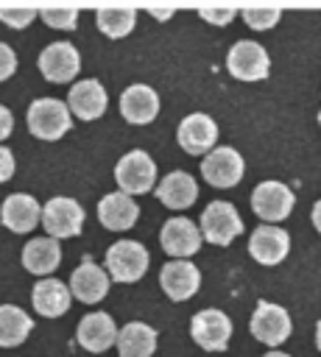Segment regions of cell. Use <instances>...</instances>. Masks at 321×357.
Listing matches in <instances>:
<instances>
[{
  "instance_id": "obj_20",
  "label": "cell",
  "mask_w": 321,
  "mask_h": 357,
  "mask_svg": "<svg viewBox=\"0 0 321 357\" xmlns=\"http://www.w3.org/2000/svg\"><path fill=\"white\" fill-rule=\"evenodd\" d=\"M75 337H78V343L87 351L100 354V351H106L117 340V326H114L112 315H106V312H89V315L81 318V324L75 329Z\"/></svg>"
},
{
  "instance_id": "obj_11",
  "label": "cell",
  "mask_w": 321,
  "mask_h": 357,
  "mask_svg": "<svg viewBox=\"0 0 321 357\" xmlns=\"http://www.w3.org/2000/svg\"><path fill=\"white\" fill-rule=\"evenodd\" d=\"M201 176L212 187H234L243 178V156L234 148H229V145L215 148V151H209L204 156Z\"/></svg>"
},
{
  "instance_id": "obj_29",
  "label": "cell",
  "mask_w": 321,
  "mask_h": 357,
  "mask_svg": "<svg viewBox=\"0 0 321 357\" xmlns=\"http://www.w3.org/2000/svg\"><path fill=\"white\" fill-rule=\"evenodd\" d=\"M282 17L279 8H243V20L248 28H257V31H265L271 25H276V20Z\"/></svg>"
},
{
  "instance_id": "obj_23",
  "label": "cell",
  "mask_w": 321,
  "mask_h": 357,
  "mask_svg": "<svg viewBox=\"0 0 321 357\" xmlns=\"http://www.w3.org/2000/svg\"><path fill=\"white\" fill-rule=\"evenodd\" d=\"M70 287L59 279H42L33 284V293H31V301H33V310L45 318H59L67 312L70 307Z\"/></svg>"
},
{
  "instance_id": "obj_36",
  "label": "cell",
  "mask_w": 321,
  "mask_h": 357,
  "mask_svg": "<svg viewBox=\"0 0 321 357\" xmlns=\"http://www.w3.org/2000/svg\"><path fill=\"white\" fill-rule=\"evenodd\" d=\"M151 11V17H156V20H167V17H173V8H148Z\"/></svg>"
},
{
  "instance_id": "obj_27",
  "label": "cell",
  "mask_w": 321,
  "mask_h": 357,
  "mask_svg": "<svg viewBox=\"0 0 321 357\" xmlns=\"http://www.w3.org/2000/svg\"><path fill=\"white\" fill-rule=\"evenodd\" d=\"M95 20H98V28L112 36V39H120L126 33L134 31V22H137V11L131 6H103L95 11Z\"/></svg>"
},
{
  "instance_id": "obj_31",
  "label": "cell",
  "mask_w": 321,
  "mask_h": 357,
  "mask_svg": "<svg viewBox=\"0 0 321 357\" xmlns=\"http://www.w3.org/2000/svg\"><path fill=\"white\" fill-rule=\"evenodd\" d=\"M14 70H17V56H14V50H11L6 42H0V81L11 78Z\"/></svg>"
},
{
  "instance_id": "obj_9",
  "label": "cell",
  "mask_w": 321,
  "mask_h": 357,
  "mask_svg": "<svg viewBox=\"0 0 321 357\" xmlns=\"http://www.w3.org/2000/svg\"><path fill=\"white\" fill-rule=\"evenodd\" d=\"M39 70L53 84H67L81 70V56L70 42H50L39 53Z\"/></svg>"
},
{
  "instance_id": "obj_24",
  "label": "cell",
  "mask_w": 321,
  "mask_h": 357,
  "mask_svg": "<svg viewBox=\"0 0 321 357\" xmlns=\"http://www.w3.org/2000/svg\"><path fill=\"white\" fill-rule=\"evenodd\" d=\"M61 262V245L53 237H33L25 248H22V268L42 276L56 271Z\"/></svg>"
},
{
  "instance_id": "obj_10",
  "label": "cell",
  "mask_w": 321,
  "mask_h": 357,
  "mask_svg": "<svg viewBox=\"0 0 321 357\" xmlns=\"http://www.w3.org/2000/svg\"><path fill=\"white\" fill-rule=\"evenodd\" d=\"M179 145L193 153V156H204L209 151H215V139H218V126L209 114L204 112H195V114H187L181 123H179V134H176Z\"/></svg>"
},
{
  "instance_id": "obj_18",
  "label": "cell",
  "mask_w": 321,
  "mask_h": 357,
  "mask_svg": "<svg viewBox=\"0 0 321 357\" xmlns=\"http://www.w3.org/2000/svg\"><path fill=\"white\" fill-rule=\"evenodd\" d=\"M106 290H109V276H106V271L103 268H98L89 257H84V262L73 271V276H70V293L78 298V301H84V304H95V301H100L103 296H106Z\"/></svg>"
},
{
  "instance_id": "obj_14",
  "label": "cell",
  "mask_w": 321,
  "mask_h": 357,
  "mask_svg": "<svg viewBox=\"0 0 321 357\" xmlns=\"http://www.w3.org/2000/svg\"><path fill=\"white\" fill-rule=\"evenodd\" d=\"M159 243L170 257L184 259V257H190L201 248V229L190 218H170L162 226Z\"/></svg>"
},
{
  "instance_id": "obj_17",
  "label": "cell",
  "mask_w": 321,
  "mask_h": 357,
  "mask_svg": "<svg viewBox=\"0 0 321 357\" xmlns=\"http://www.w3.org/2000/svg\"><path fill=\"white\" fill-rule=\"evenodd\" d=\"M120 112L128 123L145 126L159 114V95L148 84H131L120 95Z\"/></svg>"
},
{
  "instance_id": "obj_38",
  "label": "cell",
  "mask_w": 321,
  "mask_h": 357,
  "mask_svg": "<svg viewBox=\"0 0 321 357\" xmlns=\"http://www.w3.org/2000/svg\"><path fill=\"white\" fill-rule=\"evenodd\" d=\"M315 343H318V349H321V321H318V326H315Z\"/></svg>"
},
{
  "instance_id": "obj_39",
  "label": "cell",
  "mask_w": 321,
  "mask_h": 357,
  "mask_svg": "<svg viewBox=\"0 0 321 357\" xmlns=\"http://www.w3.org/2000/svg\"><path fill=\"white\" fill-rule=\"evenodd\" d=\"M318 123H321V112H318Z\"/></svg>"
},
{
  "instance_id": "obj_6",
  "label": "cell",
  "mask_w": 321,
  "mask_h": 357,
  "mask_svg": "<svg viewBox=\"0 0 321 357\" xmlns=\"http://www.w3.org/2000/svg\"><path fill=\"white\" fill-rule=\"evenodd\" d=\"M226 67L234 78L240 81H260L268 75L271 70V59L265 53V47L260 42H251V39H240L229 47V56H226Z\"/></svg>"
},
{
  "instance_id": "obj_21",
  "label": "cell",
  "mask_w": 321,
  "mask_h": 357,
  "mask_svg": "<svg viewBox=\"0 0 321 357\" xmlns=\"http://www.w3.org/2000/svg\"><path fill=\"white\" fill-rule=\"evenodd\" d=\"M98 218L106 229L112 231H123V229H131L140 218V206L131 195L126 192H109L100 198L98 204Z\"/></svg>"
},
{
  "instance_id": "obj_13",
  "label": "cell",
  "mask_w": 321,
  "mask_h": 357,
  "mask_svg": "<svg viewBox=\"0 0 321 357\" xmlns=\"http://www.w3.org/2000/svg\"><path fill=\"white\" fill-rule=\"evenodd\" d=\"M288 248H290V237L285 229L279 226H271V223H262L251 231L248 237V254L260 262V265H276L288 257Z\"/></svg>"
},
{
  "instance_id": "obj_12",
  "label": "cell",
  "mask_w": 321,
  "mask_h": 357,
  "mask_svg": "<svg viewBox=\"0 0 321 357\" xmlns=\"http://www.w3.org/2000/svg\"><path fill=\"white\" fill-rule=\"evenodd\" d=\"M251 206H254V212L262 220H268L274 226L276 220H282V218L290 215V209H293V192L282 181H262L251 192Z\"/></svg>"
},
{
  "instance_id": "obj_37",
  "label": "cell",
  "mask_w": 321,
  "mask_h": 357,
  "mask_svg": "<svg viewBox=\"0 0 321 357\" xmlns=\"http://www.w3.org/2000/svg\"><path fill=\"white\" fill-rule=\"evenodd\" d=\"M262 357H290V354H285V351H276V349H271L268 354H262Z\"/></svg>"
},
{
  "instance_id": "obj_34",
  "label": "cell",
  "mask_w": 321,
  "mask_h": 357,
  "mask_svg": "<svg viewBox=\"0 0 321 357\" xmlns=\"http://www.w3.org/2000/svg\"><path fill=\"white\" fill-rule=\"evenodd\" d=\"M11 128H14V114L0 103V142L11 134Z\"/></svg>"
},
{
  "instance_id": "obj_26",
  "label": "cell",
  "mask_w": 321,
  "mask_h": 357,
  "mask_svg": "<svg viewBox=\"0 0 321 357\" xmlns=\"http://www.w3.org/2000/svg\"><path fill=\"white\" fill-rule=\"evenodd\" d=\"M33 329V321L17 304H0V346H20Z\"/></svg>"
},
{
  "instance_id": "obj_3",
  "label": "cell",
  "mask_w": 321,
  "mask_h": 357,
  "mask_svg": "<svg viewBox=\"0 0 321 357\" xmlns=\"http://www.w3.org/2000/svg\"><path fill=\"white\" fill-rule=\"evenodd\" d=\"M148 251L137 240H117L106 251V268L114 282H137L148 271Z\"/></svg>"
},
{
  "instance_id": "obj_7",
  "label": "cell",
  "mask_w": 321,
  "mask_h": 357,
  "mask_svg": "<svg viewBox=\"0 0 321 357\" xmlns=\"http://www.w3.org/2000/svg\"><path fill=\"white\" fill-rule=\"evenodd\" d=\"M251 335L265 343V346H279L288 340L290 335V315L285 307L271 304V301H257V310L251 312V324H248Z\"/></svg>"
},
{
  "instance_id": "obj_5",
  "label": "cell",
  "mask_w": 321,
  "mask_h": 357,
  "mask_svg": "<svg viewBox=\"0 0 321 357\" xmlns=\"http://www.w3.org/2000/svg\"><path fill=\"white\" fill-rule=\"evenodd\" d=\"M42 226L47 229V237H75L84 226V206L67 195H56L42 206Z\"/></svg>"
},
{
  "instance_id": "obj_33",
  "label": "cell",
  "mask_w": 321,
  "mask_h": 357,
  "mask_svg": "<svg viewBox=\"0 0 321 357\" xmlns=\"http://www.w3.org/2000/svg\"><path fill=\"white\" fill-rule=\"evenodd\" d=\"M14 176V153L0 145V181H8Z\"/></svg>"
},
{
  "instance_id": "obj_28",
  "label": "cell",
  "mask_w": 321,
  "mask_h": 357,
  "mask_svg": "<svg viewBox=\"0 0 321 357\" xmlns=\"http://www.w3.org/2000/svg\"><path fill=\"white\" fill-rule=\"evenodd\" d=\"M39 17L50 25V28H61V31H73L78 11L70 6H50V8H39Z\"/></svg>"
},
{
  "instance_id": "obj_15",
  "label": "cell",
  "mask_w": 321,
  "mask_h": 357,
  "mask_svg": "<svg viewBox=\"0 0 321 357\" xmlns=\"http://www.w3.org/2000/svg\"><path fill=\"white\" fill-rule=\"evenodd\" d=\"M159 284L162 290L167 293V298L173 301H184L190 296H195L198 284H201V273L193 262L187 259H170L162 265V273H159Z\"/></svg>"
},
{
  "instance_id": "obj_32",
  "label": "cell",
  "mask_w": 321,
  "mask_h": 357,
  "mask_svg": "<svg viewBox=\"0 0 321 357\" xmlns=\"http://www.w3.org/2000/svg\"><path fill=\"white\" fill-rule=\"evenodd\" d=\"M207 22H212V25H226V22H232V17L237 14L234 8H201L198 11Z\"/></svg>"
},
{
  "instance_id": "obj_1",
  "label": "cell",
  "mask_w": 321,
  "mask_h": 357,
  "mask_svg": "<svg viewBox=\"0 0 321 357\" xmlns=\"http://www.w3.org/2000/svg\"><path fill=\"white\" fill-rule=\"evenodd\" d=\"M70 109L56 98H36L28 106V128L39 139H59L70 131Z\"/></svg>"
},
{
  "instance_id": "obj_4",
  "label": "cell",
  "mask_w": 321,
  "mask_h": 357,
  "mask_svg": "<svg viewBox=\"0 0 321 357\" xmlns=\"http://www.w3.org/2000/svg\"><path fill=\"white\" fill-rule=\"evenodd\" d=\"M114 181H117L120 192L142 195L156 181V165L145 151H128L114 167Z\"/></svg>"
},
{
  "instance_id": "obj_2",
  "label": "cell",
  "mask_w": 321,
  "mask_h": 357,
  "mask_svg": "<svg viewBox=\"0 0 321 357\" xmlns=\"http://www.w3.org/2000/svg\"><path fill=\"white\" fill-rule=\"evenodd\" d=\"M243 231V220L229 201H209L201 212V237L212 245H229Z\"/></svg>"
},
{
  "instance_id": "obj_25",
  "label": "cell",
  "mask_w": 321,
  "mask_h": 357,
  "mask_svg": "<svg viewBox=\"0 0 321 357\" xmlns=\"http://www.w3.org/2000/svg\"><path fill=\"white\" fill-rule=\"evenodd\" d=\"M154 349H156V332L142 321H131L117 332L120 357H151Z\"/></svg>"
},
{
  "instance_id": "obj_19",
  "label": "cell",
  "mask_w": 321,
  "mask_h": 357,
  "mask_svg": "<svg viewBox=\"0 0 321 357\" xmlns=\"http://www.w3.org/2000/svg\"><path fill=\"white\" fill-rule=\"evenodd\" d=\"M67 109L81 120H95L106 112V89L100 86V81L84 78V81L73 84V89L67 95Z\"/></svg>"
},
{
  "instance_id": "obj_8",
  "label": "cell",
  "mask_w": 321,
  "mask_h": 357,
  "mask_svg": "<svg viewBox=\"0 0 321 357\" xmlns=\"http://www.w3.org/2000/svg\"><path fill=\"white\" fill-rule=\"evenodd\" d=\"M190 335L201 349L221 351V349H226V343L232 337V321H229L226 312H221L215 307L212 310H201L190 321Z\"/></svg>"
},
{
  "instance_id": "obj_35",
  "label": "cell",
  "mask_w": 321,
  "mask_h": 357,
  "mask_svg": "<svg viewBox=\"0 0 321 357\" xmlns=\"http://www.w3.org/2000/svg\"><path fill=\"white\" fill-rule=\"evenodd\" d=\"M310 218H313V226L321 231V201H315V204H313V212H310Z\"/></svg>"
},
{
  "instance_id": "obj_22",
  "label": "cell",
  "mask_w": 321,
  "mask_h": 357,
  "mask_svg": "<svg viewBox=\"0 0 321 357\" xmlns=\"http://www.w3.org/2000/svg\"><path fill=\"white\" fill-rule=\"evenodd\" d=\"M156 198H159L165 206H170V209H187V206H193L195 198H198V184H195V178H193L190 173L173 170V173H167V176L159 181Z\"/></svg>"
},
{
  "instance_id": "obj_16",
  "label": "cell",
  "mask_w": 321,
  "mask_h": 357,
  "mask_svg": "<svg viewBox=\"0 0 321 357\" xmlns=\"http://www.w3.org/2000/svg\"><path fill=\"white\" fill-rule=\"evenodd\" d=\"M0 220L3 226H8L11 231L17 234H25L31 231L36 223H42V206L33 195H25V192H14L3 201L0 206Z\"/></svg>"
},
{
  "instance_id": "obj_30",
  "label": "cell",
  "mask_w": 321,
  "mask_h": 357,
  "mask_svg": "<svg viewBox=\"0 0 321 357\" xmlns=\"http://www.w3.org/2000/svg\"><path fill=\"white\" fill-rule=\"evenodd\" d=\"M36 8H0V22L11 25V28H25L31 25V20L36 17Z\"/></svg>"
}]
</instances>
